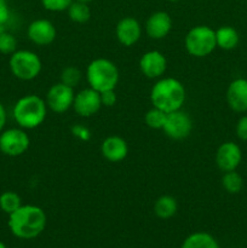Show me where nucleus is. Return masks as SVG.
Returning a JSON list of instances; mask_svg holds the SVG:
<instances>
[{
	"label": "nucleus",
	"instance_id": "f257e3e1",
	"mask_svg": "<svg viewBox=\"0 0 247 248\" xmlns=\"http://www.w3.org/2000/svg\"><path fill=\"white\" fill-rule=\"evenodd\" d=\"M47 223L45 211L35 205H22L14 213L9 215L10 232L22 240L38 237L44 232Z\"/></svg>",
	"mask_w": 247,
	"mask_h": 248
},
{
	"label": "nucleus",
	"instance_id": "f03ea898",
	"mask_svg": "<svg viewBox=\"0 0 247 248\" xmlns=\"http://www.w3.org/2000/svg\"><path fill=\"white\" fill-rule=\"evenodd\" d=\"M186 92L184 85L176 78H160L152 87L150 101L153 107L171 113L182 109L185 102Z\"/></svg>",
	"mask_w": 247,
	"mask_h": 248
},
{
	"label": "nucleus",
	"instance_id": "7ed1b4c3",
	"mask_svg": "<svg viewBox=\"0 0 247 248\" xmlns=\"http://www.w3.org/2000/svg\"><path fill=\"white\" fill-rule=\"evenodd\" d=\"M12 116L18 127L33 130L45 121L47 116V104L40 96L26 94L15 103Z\"/></svg>",
	"mask_w": 247,
	"mask_h": 248
},
{
	"label": "nucleus",
	"instance_id": "20e7f679",
	"mask_svg": "<svg viewBox=\"0 0 247 248\" xmlns=\"http://www.w3.org/2000/svg\"><path fill=\"white\" fill-rule=\"evenodd\" d=\"M119 69L114 62L108 58H94L86 69V80L89 87L99 93L108 90H115L119 82Z\"/></svg>",
	"mask_w": 247,
	"mask_h": 248
},
{
	"label": "nucleus",
	"instance_id": "39448f33",
	"mask_svg": "<svg viewBox=\"0 0 247 248\" xmlns=\"http://www.w3.org/2000/svg\"><path fill=\"white\" fill-rule=\"evenodd\" d=\"M9 67L15 78L22 81H31L39 77L43 63L33 51L17 50L10 56Z\"/></svg>",
	"mask_w": 247,
	"mask_h": 248
},
{
	"label": "nucleus",
	"instance_id": "423d86ee",
	"mask_svg": "<svg viewBox=\"0 0 247 248\" xmlns=\"http://www.w3.org/2000/svg\"><path fill=\"white\" fill-rule=\"evenodd\" d=\"M184 45L188 53L193 57H206L217 47L216 31L208 26H195L186 33Z\"/></svg>",
	"mask_w": 247,
	"mask_h": 248
},
{
	"label": "nucleus",
	"instance_id": "0eeeda50",
	"mask_svg": "<svg viewBox=\"0 0 247 248\" xmlns=\"http://www.w3.org/2000/svg\"><path fill=\"white\" fill-rule=\"evenodd\" d=\"M31 138L22 127L6 128L0 133V152L10 157H17L27 153Z\"/></svg>",
	"mask_w": 247,
	"mask_h": 248
},
{
	"label": "nucleus",
	"instance_id": "6e6552de",
	"mask_svg": "<svg viewBox=\"0 0 247 248\" xmlns=\"http://www.w3.org/2000/svg\"><path fill=\"white\" fill-rule=\"evenodd\" d=\"M74 98V89L60 81L48 89L45 102L47 104V108L53 113L63 114L73 108Z\"/></svg>",
	"mask_w": 247,
	"mask_h": 248
},
{
	"label": "nucleus",
	"instance_id": "1a4fd4ad",
	"mask_svg": "<svg viewBox=\"0 0 247 248\" xmlns=\"http://www.w3.org/2000/svg\"><path fill=\"white\" fill-rule=\"evenodd\" d=\"M162 131L169 138L174 140H182L189 137L193 131V120L182 109L167 113L166 121Z\"/></svg>",
	"mask_w": 247,
	"mask_h": 248
},
{
	"label": "nucleus",
	"instance_id": "9d476101",
	"mask_svg": "<svg viewBox=\"0 0 247 248\" xmlns=\"http://www.w3.org/2000/svg\"><path fill=\"white\" fill-rule=\"evenodd\" d=\"M102 108L101 93L96 90L87 87L75 93L73 109L81 118L93 116Z\"/></svg>",
	"mask_w": 247,
	"mask_h": 248
},
{
	"label": "nucleus",
	"instance_id": "9b49d317",
	"mask_svg": "<svg viewBox=\"0 0 247 248\" xmlns=\"http://www.w3.org/2000/svg\"><path fill=\"white\" fill-rule=\"evenodd\" d=\"M138 65L140 72L148 79H160L167 69V60L162 52L152 50L143 53Z\"/></svg>",
	"mask_w": 247,
	"mask_h": 248
},
{
	"label": "nucleus",
	"instance_id": "f8f14e48",
	"mask_svg": "<svg viewBox=\"0 0 247 248\" xmlns=\"http://www.w3.org/2000/svg\"><path fill=\"white\" fill-rule=\"evenodd\" d=\"M27 35L33 44L38 46H47L55 41L57 31L48 19L39 18L31 22L27 28Z\"/></svg>",
	"mask_w": 247,
	"mask_h": 248
},
{
	"label": "nucleus",
	"instance_id": "ddd939ff",
	"mask_svg": "<svg viewBox=\"0 0 247 248\" xmlns=\"http://www.w3.org/2000/svg\"><path fill=\"white\" fill-rule=\"evenodd\" d=\"M242 154L239 145L234 142H225L219 145L216 153V164L223 172L236 170L241 162Z\"/></svg>",
	"mask_w": 247,
	"mask_h": 248
},
{
	"label": "nucleus",
	"instance_id": "4468645a",
	"mask_svg": "<svg viewBox=\"0 0 247 248\" xmlns=\"http://www.w3.org/2000/svg\"><path fill=\"white\" fill-rule=\"evenodd\" d=\"M115 35L121 45L130 47L142 36V26L135 17H124L115 27Z\"/></svg>",
	"mask_w": 247,
	"mask_h": 248
},
{
	"label": "nucleus",
	"instance_id": "2eb2a0df",
	"mask_svg": "<svg viewBox=\"0 0 247 248\" xmlns=\"http://www.w3.org/2000/svg\"><path fill=\"white\" fill-rule=\"evenodd\" d=\"M172 29V18L167 12L156 11L148 17L145 22V33L150 39L160 40L166 38Z\"/></svg>",
	"mask_w": 247,
	"mask_h": 248
},
{
	"label": "nucleus",
	"instance_id": "dca6fc26",
	"mask_svg": "<svg viewBox=\"0 0 247 248\" xmlns=\"http://www.w3.org/2000/svg\"><path fill=\"white\" fill-rule=\"evenodd\" d=\"M101 153L106 160L110 162H120L128 154L127 142L120 136H109L102 142Z\"/></svg>",
	"mask_w": 247,
	"mask_h": 248
},
{
	"label": "nucleus",
	"instance_id": "f3484780",
	"mask_svg": "<svg viewBox=\"0 0 247 248\" xmlns=\"http://www.w3.org/2000/svg\"><path fill=\"white\" fill-rule=\"evenodd\" d=\"M227 102L237 113L247 111V80L236 79L230 82L227 90Z\"/></svg>",
	"mask_w": 247,
	"mask_h": 248
},
{
	"label": "nucleus",
	"instance_id": "a211bd4d",
	"mask_svg": "<svg viewBox=\"0 0 247 248\" xmlns=\"http://www.w3.org/2000/svg\"><path fill=\"white\" fill-rule=\"evenodd\" d=\"M178 211L177 200L171 195H162L154 203V213L160 219H170Z\"/></svg>",
	"mask_w": 247,
	"mask_h": 248
},
{
	"label": "nucleus",
	"instance_id": "6ab92c4d",
	"mask_svg": "<svg viewBox=\"0 0 247 248\" xmlns=\"http://www.w3.org/2000/svg\"><path fill=\"white\" fill-rule=\"evenodd\" d=\"M216 43L217 47L223 50H232L239 44V34L232 27H220L216 31Z\"/></svg>",
	"mask_w": 247,
	"mask_h": 248
},
{
	"label": "nucleus",
	"instance_id": "aec40b11",
	"mask_svg": "<svg viewBox=\"0 0 247 248\" xmlns=\"http://www.w3.org/2000/svg\"><path fill=\"white\" fill-rule=\"evenodd\" d=\"M181 248H219L212 235L207 232H194L184 240Z\"/></svg>",
	"mask_w": 247,
	"mask_h": 248
},
{
	"label": "nucleus",
	"instance_id": "412c9836",
	"mask_svg": "<svg viewBox=\"0 0 247 248\" xmlns=\"http://www.w3.org/2000/svg\"><path fill=\"white\" fill-rule=\"evenodd\" d=\"M67 12L70 21L75 22V23H86V22H89V19L91 18V10H90L89 5H87L86 2L77 1V0H74V1L70 4Z\"/></svg>",
	"mask_w": 247,
	"mask_h": 248
},
{
	"label": "nucleus",
	"instance_id": "4be33fe9",
	"mask_svg": "<svg viewBox=\"0 0 247 248\" xmlns=\"http://www.w3.org/2000/svg\"><path fill=\"white\" fill-rule=\"evenodd\" d=\"M22 206L21 196L15 191H4L0 195V210L7 216L14 213L17 208Z\"/></svg>",
	"mask_w": 247,
	"mask_h": 248
},
{
	"label": "nucleus",
	"instance_id": "5701e85b",
	"mask_svg": "<svg viewBox=\"0 0 247 248\" xmlns=\"http://www.w3.org/2000/svg\"><path fill=\"white\" fill-rule=\"evenodd\" d=\"M242 182L241 176L237 173L236 171H229L224 172L222 177V186L225 189V191L229 194H237L241 191L242 189Z\"/></svg>",
	"mask_w": 247,
	"mask_h": 248
},
{
	"label": "nucleus",
	"instance_id": "b1692460",
	"mask_svg": "<svg viewBox=\"0 0 247 248\" xmlns=\"http://www.w3.org/2000/svg\"><path fill=\"white\" fill-rule=\"evenodd\" d=\"M166 116L167 113H165L164 110L156 108V107H152L145 113L144 121L148 127L153 128V130H162L165 121H166Z\"/></svg>",
	"mask_w": 247,
	"mask_h": 248
},
{
	"label": "nucleus",
	"instance_id": "393cba45",
	"mask_svg": "<svg viewBox=\"0 0 247 248\" xmlns=\"http://www.w3.org/2000/svg\"><path fill=\"white\" fill-rule=\"evenodd\" d=\"M82 78V73L80 72L79 68L73 67V65H69V67H65L64 69L61 73V82L68 85V86L75 87L80 84Z\"/></svg>",
	"mask_w": 247,
	"mask_h": 248
},
{
	"label": "nucleus",
	"instance_id": "a878e982",
	"mask_svg": "<svg viewBox=\"0 0 247 248\" xmlns=\"http://www.w3.org/2000/svg\"><path fill=\"white\" fill-rule=\"evenodd\" d=\"M15 51H17V39L14 34L7 31L0 34V53L11 56Z\"/></svg>",
	"mask_w": 247,
	"mask_h": 248
},
{
	"label": "nucleus",
	"instance_id": "bb28decb",
	"mask_svg": "<svg viewBox=\"0 0 247 248\" xmlns=\"http://www.w3.org/2000/svg\"><path fill=\"white\" fill-rule=\"evenodd\" d=\"M74 0H41L44 9L51 12H62L68 10Z\"/></svg>",
	"mask_w": 247,
	"mask_h": 248
},
{
	"label": "nucleus",
	"instance_id": "cd10ccee",
	"mask_svg": "<svg viewBox=\"0 0 247 248\" xmlns=\"http://www.w3.org/2000/svg\"><path fill=\"white\" fill-rule=\"evenodd\" d=\"M101 101H102V107H113L115 106L116 101V93L115 90H108V91L101 92Z\"/></svg>",
	"mask_w": 247,
	"mask_h": 248
},
{
	"label": "nucleus",
	"instance_id": "c85d7f7f",
	"mask_svg": "<svg viewBox=\"0 0 247 248\" xmlns=\"http://www.w3.org/2000/svg\"><path fill=\"white\" fill-rule=\"evenodd\" d=\"M236 135L240 140H247V115L242 116L236 124Z\"/></svg>",
	"mask_w": 247,
	"mask_h": 248
},
{
	"label": "nucleus",
	"instance_id": "c756f323",
	"mask_svg": "<svg viewBox=\"0 0 247 248\" xmlns=\"http://www.w3.org/2000/svg\"><path fill=\"white\" fill-rule=\"evenodd\" d=\"M72 133L74 137L79 138L82 140H90V131L89 128L85 127L82 125H75L72 127Z\"/></svg>",
	"mask_w": 247,
	"mask_h": 248
},
{
	"label": "nucleus",
	"instance_id": "7c9ffc66",
	"mask_svg": "<svg viewBox=\"0 0 247 248\" xmlns=\"http://www.w3.org/2000/svg\"><path fill=\"white\" fill-rule=\"evenodd\" d=\"M10 18V9L5 0H0V23L6 24Z\"/></svg>",
	"mask_w": 247,
	"mask_h": 248
},
{
	"label": "nucleus",
	"instance_id": "2f4dec72",
	"mask_svg": "<svg viewBox=\"0 0 247 248\" xmlns=\"http://www.w3.org/2000/svg\"><path fill=\"white\" fill-rule=\"evenodd\" d=\"M7 121V113L6 109H5L4 104L0 102V133L5 130V126H6Z\"/></svg>",
	"mask_w": 247,
	"mask_h": 248
},
{
	"label": "nucleus",
	"instance_id": "473e14b6",
	"mask_svg": "<svg viewBox=\"0 0 247 248\" xmlns=\"http://www.w3.org/2000/svg\"><path fill=\"white\" fill-rule=\"evenodd\" d=\"M7 29H6V24H1L0 23V34L1 33H4V31H6Z\"/></svg>",
	"mask_w": 247,
	"mask_h": 248
},
{
	"label": "nucleus",
	"instance_id": "72a5a7b5",
	"mask_svg": "<svg viewBox=\"0 0 247 248\" xmlns=\"http://www.w3.org/2000/svg\"><path fill=\"white\" fill-rule=\"evenodd\" d=\"M77 1H81V2H86V4H89V2L93 1V0H77Z\"/></svg>",
	"mask_w": 247,
	"mask_h": 248
},
{
	"label": "nucleus",
	"instance_id": "f704fd0d",
	"mask_svg": "<svg viewBox=\"0 0 247 248\" xmlns=\"http://www.w3.org/2000/svg\"><path fill=\"white\" fill-rule=\"evenodd\" d=\"M0 248H6V246H5V244H4V242H1V241H0Z\"/></svg>",
	"mask_w": 247,
	"mask_h": 248
},
{
	"label": "nucleus",
	"instance_id": "c9c22d12",
	"mask_svg": "<svg viewBox=\"0 0 247 248\" xmlns=\"http://www.w3.org/2000/svg\"><path fill=\"white\" fill-rule=\"evenodd\" d=\"M169 1H171V2H176V1H179V0H169Z\"/></svg>",
	"mask_w": 247,
	"mask_h": 248
}]
</instances>
